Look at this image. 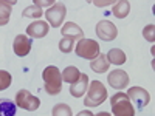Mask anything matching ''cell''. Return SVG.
I'll return each instance as SVG.
<instances>
[{"label": "cell", "mask_w": 155, "mask_h": 116, "mask_svg": "<svg viewBox=\"0 0 155 116\" xmlns=\"http://www.w3.org/2000/svg\"><path fill=\"white\" fill-rule=\"evenodd\" d=\"M42 79L48 95H58L62 90V73L59 71L58 67L53 65L47 67L42 73Z\"/></svg>", "instance_id": "1"}, {"label": "cell", "mask_w": 155, "mask_h": 116, "mask_svg": "<svg viewBox=\"0 0 155 116\" xmlns=\"http://www.w3.org/2000/svg\"><path fill=\"white\" fill-rule=\"evenodd\" d=\"M110 105H112L113 116H135V108L132 105L130 99L123 92H118L112 96Z\"/></svg>", "instance_id": "2"}, {"label": "cell", "mask_w": 155, "mask_h": 116, "mask_svg": "<svg viewBox=\"0 0 155 116\" xmlns=\"http://www.w3.org/2000/svg\"><path fill=\"white\" fill-rule=\"evenodd\" d=\"M107 99V90L99 81H93L88 87L87 96L84 98V104L87 107H98Z\"/></svg>", "instance_id": "3"}, {"label": "cell", "mask_w": 155, "mask_h": 116, "mask_svg": "<svg viewBox=\"0 0 155 116\" xmlns=\"http://www.w3.org/2000/svg\"><path fill=\"white\" fill-rule=\"evenodd\" d=\"M74 51H76V54L79 57L93 60L95 57L99 56L101 48H99V44L96 40H93V39H81V40L78 42Z\"/></svg>", "instance_id": "4"}, {"label": "cell", "mask_w": 155, "mask_h": 116, "mask_svg": "<svg viewBox=\"0 0 155 116\" xmlns=\"http://www.w3.org/2000/svg\"><path fill=\"white\" fill-rule=\"evenodd\" d=\"M14 104L23 110H28V111H34L41 107V101H39L37 96L31 95L28 90H19L16 93V102Z\"/></svg>", "instance_id": "5"}, {"label": "cell", "mask_w": 155, "mask_h": 116, "mask_svg": "<svg viewBox=\"0 0 155 116\" xmlns=\"http://www.w3.org/2000/svg\"><path fill=\"white\" fill-rule=\"evenodd\" d=\"M65 14H67V8L64 3H54L53 6H51L48 11H47V19L50 22V25L53 28H59L62 25V20L65 19Z\"/></svg>", "instance_id": "6"}, {"label": "cell", "mask_w": 155, "mask_h": 116, "mask_svg": "<svg viewBox=\"0 0 155 116\" xmlns=\"http://www.w3.org/2000/svg\"><path fill=\"white\" fill-rule=\"evenodd\" d=\"M127 98L137 105V110H143L149 104V101H150L149 93L146 92L144 88H141V87H132L130 90H129V93H127Z\"/></svg>", "instance_id": "7"}, {"label": "cell", "mask_w": 155, "mask_h": 116, "mask_svg": "<svg viewBox=\"0 0 155 116\" xmlns=\"http://www.w3.org/2000/svg\"><path fill=\"white\" fill-rule=\"evenodd\" d=\"M96 34H98V37L101 39V40L109 42V40H113V39L118 36V30H116V27L112 22L101 20L96 25Z\"/></svg>", "instance_id": "8"}, {"label": "cell", "mask_w": 155, "mask_h": 116, "mask_svg": "<svg viewBox=\"0 0 155 116\" xmlns=\"http://www.w3.org/2000/svg\"><path fill=\"white\" fill-rule=\"evenodd\" d=\"M31 45H33V40H31L28 36H25V34H19V36L14 39V42H12L14 53H16L17 56H20V57H25V56L30 54Z\"/></svg>", "instance_id": "9"}, {"label": "cell", "mask_w": 155, "mask_h": 116, "mask_svg": "<svg viewBox=\"0 0 155 116\" xmlns=\"http://www.w3.org/2000/svg\"><path fill=\"white\" fill-rule=\"evenodd\" d=\"M129 74L123 70H113L112 73H109L107 76V82L110 87H113L115 90H123L124 87L129 85Z\"/></svg>", "instance_id": "10"}, {"label": "cell", "mask_w": 155, "mask_h": 116, "mask_svg": "<svg viewBox=\"0 0 155 116\" xmlns=\"http://www.w3.org/2000/svg\"><path fill=\"white\" fill-rule=\"evenodd\" d=\"M50 31V27H48V23L44 22V20H36L33 23L28 25V28H27V34L30 37H34V39H42L48 34Z\"/></svg>", "instance_id": "11"}, {"label": "cell", "mask_w": 155, "mask_h": 116, "mask_svg": "<svg viewBox=\"0 0 155 116\" xmlns=\"http://www.w3.org/2000/svg\"><path fill=\"white\" fill-rule=\"evenodd\" d=\"M61 33H62V37L70 39V40H73V42L84 39V33H82V30L78 27L74 22H67V23L62 27Z\"/></svg>", "instance_id": "12"}, {"label": "cell", "mask_w": 155, "mask_h": 116, "mask_svg": "<svg viewBox=\"0 0 155 116\" xmlns=\"http://www.w3.org/2000/svg\"><path fill=\"white\" fill-rule=\"evenodd\" d=\"M87 85H88V76H87L85 73H81L79 79L71 84V88H70L71 96H73V98H81V96H84V93L87 92Z\"/></svg>", "instance_id": "13"}, {"label": "cell", "mask_w": 155, "mask_h": 116, "mask_svg": "<svg viewBox=\"0 0 155 116\" xmlns=\"http://www.w3.org/2000/svg\"><path fill=\"white\" fill-rule=\"evenodd\" d=\"M12 5H16V0H0V27L9 22Z\"/></svg>", "instance_id": "14"}, {"label": "cell", "mask_w": 155, "mask_h": 116, "mask_svg": "<svg viewBox=\"0 0 155 116\" xmlns=\"http://www.w3.org/2000/svg\"><path fill=\"white\" fill-rule=\"evenodd\" d=\"M107 62L109 63H113V65H123V63L126 62V54L124 51L120 50V48H112L109 53H107Z\"/></svg>", "instance_id": "15"}, {"label": "cell", "mask_w": 155, "mask_h": 116, "mask_svg": "<svg viewBox=\"0 0 155 116\" xmlns=\"http://www.w3.org/2000/svg\"><path fill=\"white\" fill-rule=\"evenodd\" d=\"M90 67H92V70L95 73H106L109 70V62H107V57L106 54H101L98 57H95L92 62H90Z\"/></svg>", "instance_id": "16"}, {"label": "cell", "mask_w": 155, "mask_h": 116, "mask_svg": "<svg viewBox=\"0 0 155 116\" xmlns=\"http://www.w3.org/2000/svg\"><path fill=\"white\" fill-rule=\"evenodd\" d=\"M16 104L8 98L0 99V116H16Z\"/></svg>", "instance_id": "17"}, {"label": "cell", "mask_w": 155, "mask_h": 116, "mask_svg": "<svg viewBox=\"0 0 155 116\" xmlns=\"http://www.w3.org/2000/svg\"><path fill=\"white\" fill-rule=\"evenodd\" d=\"M129 11H130V5H129V2H124V0H121V2H116L115 6L112 8L113 16L118 17V19H124V17L129 14Z\"/></svg>", "instance_id": "18"}, {"label": "cell", "mask_w": 155, "mask_h": 116, "mask_svg": "<svg viewBox=\"0 0 155 116\" xmlns=\"http://www.w3.org/2000/svg\"><path fill=\"white\" fill-rule=\"evenodd\" d=\"M81 71L78 70V67H67L65 70L62 71V81H65L68 84H73L79 79Z\"/></svg>", "instance_id": "19"}, {"label": "cell", "mask_w": 155, "mask_h": 116, "mask_svg": "<svg viewBox=\"0 0 155 116\" xmlns=\"http://www.w3.org/2000/svg\"><path fill=\"white\" fill-rule=\"evenodd\" d=\"M22 16L23 17H28V19H37L39 20V17H42V8H39L36 5H30L28 8L23 9Z\"/></svg>", "instance_id": "20"}, {"label": "cell", "mask_w": 155, "mask_h": 116, "mask_svg": "<svg viewBox=\"0 0 155 116\" xmlns=\"http://www.w3.org/2000/svg\"><path fill=\"white\" fill-rule=\"evenodd\" d=\"M51 114L53 116H73L71 113V108L67 105V104H56L53 107V110H51Z\"/></svg>", "instance_id": "21"}, {"label": "cell", "mask_w": 155, "mask_h": 116, "mask_svg": "<svg viewBox=\"0 0 155 116\" xmlns=\"http://www.w3.org/2000/svg\"><path fill=\"white\" fill-rule=\"evenodd\" d=\"M11 82H12L11 74L5 70H0V92H2V90H6L11 85Z\"/></svg>", "instance_id": "22"}, {"label": "cell", "mask_w": 155, "mask_h": 116, "mask_svg": "<svg viewBox=\"0 0 155 116\" xmlns=\"http://www.w3.org/2000/svg\"><path fill=\"white\" fill-rule=\"evenodd\" d=\"M73 45H74L73 40L62 37V39H61V42H59V50L62 51V53H71V51H73Z\"/></svg>", "instance_id": "23"}, {"label": "cell", "mask_w": 155, "mask_h": 116, "mask_svg": "<svg viewBox=\"0 0 155 116\" xmlns=\"http://www.w3.org/2000/svg\"><path fill=\"white\" fill-rule=\"evenodd\" d=\"M143 36H144V39H146L147 42H153V40H155V27H153L152 23L147 25V27H144Z\"/></svg>", "instance_id": "24"}, {"label": "cell", "mask_w": 155, "mask_h": 116, "mask_svg": "<svg viewBox=\"0 0 155 116\" xmlns=\"http://www.w3.org/2000/svg\"><path fill=\"white\" fill-rule=\"evenodd\" d=\"M54 3H56L54 0H34V5L39 6V8L41 6H50V5H54Z\"/></svg>", "instance_id": "25"}, {"label": "cell", "mask_w": 155, "mask_h": 116, "mask_svg": "<svg viewBox=\"0 0 155 116\" xmlns=\"http://www.w3.org/2000/svg\"><path fill=\"white\" fill-rule=\"evenodd\" d=\"M76 116H95L92 111H88V110H82V111H79Z\"/></svg>", "instance_id": "26"}, {"label": "cell", "mask_w": 155, "mask_h": 116, "mask_svg": "<svg viewBox=\"0 0 155 116\" xmlns=\"http://www.w3.org/2000/svg\"><path fill=\"white\" fill-rule=\"evenodd\" d=\"M107 3H109V2H95V5H96V6H106Z\"/></svg>", "instance_id": "27"}, {"label": "cell", "mask_w": 155, "mask_h": 116, "mask_svg": "<svg viewBox=\"0 0 155 116\" xmlns=\"http://www.w3.org/2000/svg\"><path fill=\"white\" fill-rule=\"evenodd\" d=\"M95 116H112V114L107 113V111H101V113H98V114H95Z\"/></svg>", "instance_id": "28"}]
</instances>
